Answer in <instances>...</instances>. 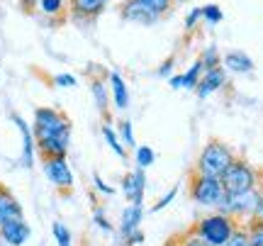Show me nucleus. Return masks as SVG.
Masks as SVG:
<instances>
[{"label":"nucleus","instance_id":"f257e3e1","mask_svg":"<svg viewBox=\"0 0 263 246\" xmlns=\"http://www.w3.org/2000/svg\"><path fill=\"white\" fill-rule=\"evenodd\" d=\"M32 134H34V144L42 159L66 156L71 146V120L57 107H37Z\"/></svg>","mask_w":263,"mask_h":246},{"label":"nucleus","instance_id":"f03ea898","mask_svg":"<svg viewBox=\"0 0 263 246\" xmlns=\"http://www.w3.org/2000/svg\"><path fill=\"white\" fill-rule=\"evenodd\" d=\"M234 159H236L234 149L227 142H222V139H210V142L202 146L200 156H197L195 171H193V173L210 176V178H222L224 171L232 166Z\"/></svg>","mask_w":263,"mask_h":246},{"label":"nucleus","instance_id":"7ed1b4c3","mask_svg":"<svg viewBox=\"0 0 263 246\" xmlns=\"http://www.w3.org/2000/svg\"><path fill=\"white\" fill-rule=\"evenodd\" d=\"M236 229L239 227H236L234 217L222 215V212H212V215H205L202 219H197L195 227H193V234L205 239L207 244H212V246H224Z\"/></svg>","mask_w":263,"mask_h":246},{"label":"nucleus","instance_id":"20e7f679","mask_svg":"<svg viewBox=\"0 0 263 246\" xmlns=\"http://www.w3.org/2000/svg\"><path fill=\"white\" fill-rule=\"evenodd\" d=\"M222 185H224V193H246V190H256L258 188V171L251 166L249 161L244 159H234L232 166L224 171V176H222Z\"/></svg>","mask_w":263,"mask_h":246},{"label":"nucleus","instance_id":"39448f33","mask_svg":"<svg viewBox=\"0 0 263 246\" xmlns=\"http://www.w3.org/2000/svg\"><path fill=\"white\" fill-rule=\"evenodd\" d=\"M190 198L197 202L200 207H219V202L224 200V185L219 178H210V176H200L193 173L190 178Z\"/></svg>","mask_w":263,"mask_h":246},{"label":"nucleus","instance_id":"423d86ee","mask_svg":"<svg viewBox=\"0 0 263 246\" xmlns=\"http://www.w3.org/2000/svg\"><path fill=\"white\" fill-rule=\"evenodd\" d=\"M261 190H246V193H224V200L219 202V207L217 212H222V215H229V217H254L256 212V205H258V200H261Z\"/></svg>","mask_w":263,"mask_h":246},{"label":"nucleus","instance_id":"0eeeda50","mask_svg":"<svg viewBox=\"0 0 263 246\" xmlns=\"http://www.w3.org/2000/svg\"><path fill=\"white\" fill-rule=\"evenodd\" d=\"M44 176L49 178V183L59 190H73V171L66 161V156H47L44 161Z\"/></svg>","mask_w":263,"mask_h":246},{"label":"nucleus","instance_id":"6e6552de","mask_svg":"<svg viewBox=\"0 0 263 246\" xmlns=\"http://www.w3.org/2000/svg\"><path fill=\"white\" fill-rule=\"evenodd\" d=\"M120 15H122L124 22L139 25V27H154L161 20L154 10H149L144 3H139V0H124L122 8H120Z\"/></svg>","mask_w":263,"mask_h":246},{"label":"nucleus","instance_id":"1a4fd4ad","mask_svg":"<svg viewBox=\"0 0 263 246\" xmlns=\"http://www.w3.org/2000/svg\"><path fill=\"white\" fill-rule=\"evenodd\" d=\"M122 193L129 205H141L144 202V193H146V176L144 168H134L124 173L122 178Z\"/></svg>","mask_w":263,"mask_h":246},{"label":"nucleus","instance_id":"9d476101","mask_svg":"<svg viewBox=\"0 0 263 246\" xmlns=\"http://www.w3.org/2000/svg\"><path fill=\"white\" fill-rule=\"evenodd\" d=\"M29 237H32V229L29 224L22 219H12V222H5L3 227H0V239L5 241L8 246H22L27 244Z\"/></svg>","mask_w":263,"mask_h":246},{"label":"nucleus","instance_id":"9b49d317","mask_svg":"<svg viewBox=\"0 0 263 246\" xmlns=\"http://www.w3.org/2000/svg\"><path fill=\"white\" fill-rule=\"evenodd\" d=\"M227 85V71L222 66L219 68H210V71H205L202 73V78H200V83H197L195 93L197 98H210V95H215L217 90H222Z\"/></svg>","mask_w":263,"mask_h":246},{"label":"nucleus","instance_id":"f8f14e48","mask_svg":"<svg viewBox=\"0 0 263 246\" xmlns=\"http://www.w3.org/2000/svg\"><path fill=\"white\" fill-rule=\"evenodd\" d=\"M222 68H224L227 73H234V76H246V73H251L254 71V59L249 56L246 51H227L222 54Z\"/></svg>","mask_w":263,"mask_h":246},{"label":"nucleus","instance_id":"ddd939ff","mask_svg":"<svg viewBox=\"0 0 263 246\" xmlns=\"http://www.w3.org/2000/svg\"><path fill=\"white\" fill-rule=\"evenodd\" d=\"M12 122L17 124L20 134H22V166H25V168H32V159H34V149H37L34 134H32L29 124L25 122L20 115H12Z\"/></svg>","mask_w":263,"mask_h":246},{"label":"nucleus","instance_id":"4468645a","mask_svg":"<svg viewBox=\"0 0 263 246\" xmlns=\"http://www.w3.org/2000/svg\"><path fill=\"white\" fill-rule=\"evenodd\" d=\"M110 0H71V12L76 20H95L103 15Z\"/></svg>","mask_w":263,"mask_h":246},{"label":"nucleus","instance_id":"2eb2a0df","mask_svg":"<svg viewBox=\"0 0 263 246\" xmlns=\"http://www.w3.org/2000/svg\"><path fill=\"white\" fill-rule=\"evenodd\" d=\"M25 212H22V205L17 202V198L10 193L8 188L0 190V227L5 222H12V219H22Z\"/></svg>","mask_w":263,"mask_h":246},{"label":"nucleus","instance_id":"dca6fc26","mask_svg":"<svg viewBox=\"0 0 263 246\" xmlns=\"http://www.w3.org/2000/svg\"><path fill=\"white\" fill-rule=\"evenodd\" d=\"M144 219V205H127L122 210V217H120V234L127 241L132 232H137Z\"/></svg>","mask_w":263,"mask_h":246},{"label":"nucleus","instance_id":"f3484780","mask_svg":"<svg viewBox=\"0 0 263 246\" xmlns=\"http://www.w3.org/2000/svg\"><path fill=\"white\" fill-rule=\"evenodd\" d=\"M107 81H110V93H112V103L117 110H127L129 107V88H127V81H124L117 71H110L107 73Z\"/></svg>","mask_w":263,"mask_h":246},{"label":"nucleus","instance_id":"a211bd4d","mask_svg":"<svg viewBox=\"0 0 263 246\" xmlns=\"http://www.w3.org/2000/svg\"><path fill=\"white\" fill-rule=\"evenodd\" d=\"M90 95H93L98 110L103 115H107V105H110V93H107V85L103 83V78H93L90 81Z\"/></svg>","mask_w":263,"mask_h":246},{"label":"nucleus","instance_id":"6ab92c4d","mask_svg":"<svg viewBox=\"0 0 263 246\" xmlns=\"http://www.w3.org/2000/svg\"><path fill=\"white\" fill-rule=\"evenodd\" d=\"M100 132H103L105 144H107V146H110V149H112V152L117 154L120 159H124V156H127V149L122 146V142H120V134H117V132L112 129V124H110V120H107V122H105L103 127H100Z\"/></svg>","mask_w":263,"mask_h":246},{"label":"nucleus","instance_id":"aec40b11","mask_svg":"<svg viewBox=\"0 0 263 246\" xmlns=\"http://www.w3.org/2000/svg\"><path fill=\"white\" fill-rule=\"evenodd\" d=\"M202 73H205V68H202L200 59H197V61L190 64V68L185 73H180V76H183V90H195L197 83H200V78H202Z\"/></svg>","mask_w":263,"mask_h":246},{"label":"nucleus","instance_id":"412c9836","mask_svg":"<svg viewBox=\"0 0 263 246\" xmlns=\"http://www.w3.org/2000/svg\"><path fill=\"white\" fill-rule=\"evenodd\" d=\"M200 64H202L205 71L222 66V51L217 49V44H207V47L202 49V54H200Z\"/></svg>","mask_w":263,"mask_h":246},{"label":"nucleus","instance_id":"4be33fe9","mask_svg":"<svg viewBox=\"0 0 263 246\" xmlns=\"http://www.w3.org/2000/svg\"><path fill=\"white\" fill-rule=\"evenodd\" d=\"M34 8H37L42 15H47V17H59V15L64 12L66 3L64 0H37Z\"/></svg>","mask_w":263,"mask_h":246},{"label":"nucleus","instance_id":"5701e85b","mask_svg":"<svg viewBox=\"0 0 263 246\" xmlns=\"http://www.w3.org/2000/svg\"><path fill=\"white\" fill-rule=\"evenodd\" d=\"M117 129H120L117 134H120V142H122L124 149H127V152H129V149H137V139H134V124H132L129 120H122Z\"/></svg>","mask_w":263,"mask_h":246},{"label":"nucleus","instance_id":"b1692460","mask_svg":"<svg viewBox=\"0 0 263 246\" xmlns=\"http://www.w3.org/2000/svg\"><path fill=\"white\" fill-rule=\"evenodd\" d=\"M134 161H137V168H149L151 163L156 161V154H154V149H151L149 144H144V146H137Z\"/></svg>","mask_w":263,"mask_h":246},{"label":"nucleus","instance_id":"393cba45","mask_svg":"<svg viewBox=\"0 0 263 246\" xmlns=\"http://www.w3.org/2000/svg\"><path fill=\"white\" fill-rule=\"evenodd\" d=\"M202 22L205 25H219L222 20H224V12H222V8L219 5H215V3H210V5H202Z\"/></svg>","mask_w":263,"mask_h":246},{"label":"nucleus","instance_id":"a878e982","mask_svg":"<svg viewBox=\"0 0 263 246\" xmlns=\"http://www.w3.org/2000/svg\"><path fill=\"white\" fill-rule=\"evenodd\" d=\"M246 237H249V244L251 246H263V222L261 219L251 217L249 227H246Z\"/></svg>","mask_w":263,"mask_h":246},{"label":"nucleus","instance_id":"bb28decb","mask_svg":"<svg viewBox=\"0 0 263 246\" xmlns=\"http://www.w3.org/2000/svg\"><path fill=\"white\" fill-rule=\"evenodd\" d=\"M139 3H144L149 10H154L159 17H166L173 10V0H139Z\"/></svg>","mask_w":263,"mask_h":246},{"label":"nucleus","instance_id":"cd10ccee","mask_svg":"<svg viewBox=\"0 0 263 246\" xmlns=\"http://www.w3.org/2000/svg\"><path fill=\"white\" fill-rule=\"evenodd\" d=\"M51 232H54V239H57L59 246H71V232H68V227H64L61 222H54Z\"/></svg>","mask_w":263,"mask_h":246},{"label":"nucleus","instance_id":"c85d7f7f","mask_svg":"<svg viewBox=\"0 0 263 246\" xmlns=\"http://www.w3.org/2000/svg\"><path fill=\"white\" fill-rule=\"evenodd\" d=\"M200 22H202V10L190 8V12L185 15V32H195Z\"/></svg>","mask_w":263,"mask_h":246},{"label":"nucleus","instance_id":"c756f323","mask_svg":"<svg viewBox=\"0 0 263 246\" xmlns=\"http://www.w3.org/2000/svg\"><path fill=\"white\" fill-rule=\"evenodd\" d=\"M93 222L98 224V227L103 229V232H112V222L105 217V210L103 207H95L93 210Z\"/></svg>","mask_w":263,"mask_h":246},{"label":"nucleus","instance_id":"7c9ffc66","mask_svg":"<svg viewBox=\"0 0 263 246\" xmlns=\"http://www.w3.org/2000/svg\"><path fill=\"white\" fill-rule=\"evenodd\" d=\"M224 246H251L249 244V237H246V229H236L234 234H232V239H229V241H227Z\"/></svg>","mask_w":263,"mask_h":246},{"label":"nucleus","instance_id":"2f4dec72","mask_svg":"<svg viewBox=\"0 0 263 246\" xmlns=\"http://www.w3.org/2000/svg\"><path fill=\"white\" fill-rule=\"evenodd\" d=\"M176 195H178V188H171L168 193H166V195H163V198H161L159 202H156V205H154L151 210H154V212H161V210H163V207H168L171 202L176 200Z\"/></svg>","mask_w":263,"mask_h":246},{"label":"nucleus","instance_id":"473e14b6","mask_svg":"<svg viewBox=\"0 0 263 246\" xmlns=\"http://www.w3.org/2000/svg\"><path fill=\"white\" fill-rule=\"evenodd\" d=\"M76 76H71V73H59V76H54V85H59V88H76Z\"/></svg>","mask_w":263,"mask_h":246},{"label":"nucleus","instance_id":"72a5a7b5","mask_svg":"<svg viewBox=\"0 0 263 246\" xmlns=\"http://www.w3.org/2000/svg\"><path fill=\"white\" fill-rule=\"evenodd\" d=\"M178 246H212V244H207L205 239H200L197 234H193V232H190V234H185V237L180 239Z\"/></svg>","mask_w":263,"mask_h":246},{"label":"nucleus","instance_id":"f704fd0d","mask_svg":"<svg viewBox=\"0 0 263 246\" xmlns=\"http://www.w3.org/2000/svg\"><path fill=\"white\" fill-rule=\"evenodd\" d=\"M93 185H95V190H98V193H103V195H115V188L112 185H107L98 173H93Z\"/></svg>","mask_w":263,"mask_h":246},{"label":"nucleus","instance_id":"c9c22d12","mask_svg":"<svg viewBox=\"0 0 263 246\" xmlns=\"http://www.w3.org/2000/svg\"><path fill=\"white\" fill-rule=\"evenodd\" d=\"M173 64H176V59L168 56V59H166V61H163V64L159 66V71H156V73H159L161 78H171V73H173Z\"/></svg>","mask_w":263,"mask_h":246},{"label":"nucleus","instance_id":"e433bc0d","mask_svg":"<svg viewBox=\"0 0 263 246\" xmlns=\"http://www.w3.org/2000/svg\"><path fill=\"white\" fill-rule=\"evenodd\" d=\"M168 85L173 88V90H183V76H180V73L171 76V78H168Z\"/></svg>","mask_w":263,"mask_h":246},{"label":"nucleus","instance_id":"4c0bfd02","mask_svg":"<svg viewBox=\"0 0 263 246\" xmlns=\"http://www.w3.org/2000/svg\"><path fill=\"white\" fill-rule=\"evenodd\" d=\"M254 219H261V222H263V195H261V200H258V205H256Z\"/></svg>","mask_w":263,"mask_h":246},{"label":"nucleus","instance_id":"58836bf2","mask_svg":"<svg viewBox=\"0 0 263 246\" xmlns=\"http://www.w3.org/2000/svg\"><path fill=\"white\" fill-rule=\"evenodd\" d=\"M34 5H37V0H22V8H34Z\"/></svg>","mask_w":263,"mask_h":246},{"label":"nucleus","instance_id":"ea45409f","mask_svg":"<svg viewBox=\"0 0 263 246\" xmlns=\"http://www.w3.org/2000/svg\"><path fill=\"white\" fill-rule=\"evenodd\" d=\"M176 3H180V5H185V3H190V0H173V5H176Z\"/></svg>","mask_w":263,"mask_h":246},{"label":"nucleus","instance_id":"a19ab883","mask_svg":"<svg viewBox=\"0 0 263 246\" xmlns=\"http://www.w3.org/2000/svg\"><path fill=\"white\" fill-rule=\"evenodd\" d=\"M3 188H5V185H3V183H0V190H3Z\"/></svg>","mask_w":263,"mask_h":246}]
</instances>
